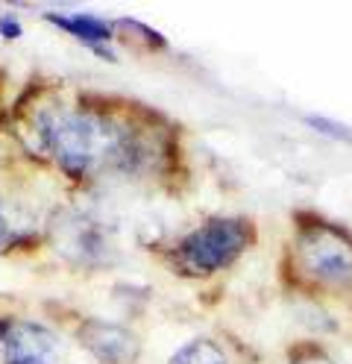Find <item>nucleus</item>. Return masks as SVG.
Wrapping results in <instances>:
<instances>
[{
    "instance_id": "obj_1",
    "label": "nucleus",
    "mask_w": 352,
    "mask_h": 364,
    "mask_svg": "<svg viewBox=\"0 0 352 364\" xmlns=\"http://www.w3.org/2000/svg\"><path fill=\"white\" fill-rule=\"evenodd\" d=\"M38 139L56 165L74 176L132 171L141 144L132 129L91 109H47L38 115Z\"/></svg>"
},
{
    "instance_id": "obj_2",
    "label": "nucleus",
    "mask_w": 352,
    "mask_h": 364,
    "mask_svg": "<svg viewBox=\"0 0 352 364\" xmlns=\"http://www.w3.org/2000/svg\"><path fill=\"white\" fill-rule=\"evenodd\" d=\"M252 241V226L241 218H211L176 244V264L188 277H208L229 267Z\"/></svg>"
},
{
    "instance_id": "obj_3",
    "label": "nucleus",
    "mask_w": 352,
    "mask_h": 364,
    "mask_svg": "<svg viewBox=\"0 0 352 364\" xmlns=\"http://www.w3.org/2000/svg\"><path fill=\"white\" fill-rule=\"evenodd\" d=\"M297 267L317 285L349 288L352 285V238L329 223L302 226L294 241Z\"/></svg>"
},
{
    "instance_id": "obj_4",
    "label": "nucleus",
    "mask_w": 352,
    "mask_h": 364,
    "mask_svg": "<svg viewBox=\"0 0 352 364\" xmlns=\"http://www.w3.org/2000/svg\"><path fill=\"white\" fill-rule=\"evenodd\" d=\"M0 350L6 364H59L62 341L33 321H0Z\"/></svg>"
},
{
    "instance_id": "obj_5",
    "label": "nucleus",
    "mask_w": 352,
    "mask_h": 364,
    "mask_svg": "<svg viewBox=\"0 0 352 364\" xmlns=\"http://www.w3.org/2000/svg\"><path fill=\"white\" fill-rule=\"evenodd\" d=\"M80 341L103 364H132L141 350L138 338L129 329L117 323H106V321H85L80 326Z\"/></svg>"
},
{
    "instance_id": "obj_6",
    "label": "nucleus",
    "mask_w": 352,
    "mask_h": 364,
    "mask_svg": "<svg viewBox=\"0 0 352 364\" xmlns=\"http://www.w3.org/2000/svg\"><path fill=\"white\" fill-rule=\"evenodd\" d=\"M44 21H50L53 27H59V30L70 33L74 38L91 44V48L97 50L100 56L114 59V56L106 50V44L112 41V27H114V24H109V21H103V18H97V15H59V12H47Z\"/></svg>"
},
{
    "instance_id": "obj_7",
    "label": "nucleus",
    "mask_w": 352,
    "mask_h": 364,
    "mask_svg": "<svg viewBox=\"0 0 352 364\" xmlns=\"http://www.w3.org/2000/svg\"><path fill=\"white\" fill-rule=\"evenodd\" d=\"M171 364H229V358L223 355V350L218 344H211L206 338H197V341H188L182 350H176Z\"/></svg>"
},
{
    "instance_id": "obj_8",
    "label": "nucleus",
    "mask_w": 352,
    "mask_h": 364,
    "mask_svg": "<svg viewBox=\"0 0 352 364\" xmlns=\"http://www.w3.org/2000/svg\"><path fill=\"white\" fill-rule=\"evenodd\" d=\"M288 364H335L332 358H329L320 347H311V344H302V347H297L294 353H291V358H288Z\"/></svg>"
},
{
    "instance_id": "obj_9",
    "label": "nucleus",
    "mask_w": 352,
    "mask_h": 364,
    "mask_svg": "<svg viewBox=\"0 0 352 364\" xmlns=\"http://www.w3.org/2000/svg\"><path fill=\"white\" fill-rule=\"evenodd\" d=\"M18 241V226L12 223V218L6 215L4 203H0V253H6V250Z\"/></svg>"
},
{
    "instance_id": "obj_10",
    "label": "nucleus",
    "mask_w": 352,
    "mask_h": 364,
    "mask_svg": "<svg viewBox=\"0 0 352 364\" xmlns=\"http://www.w3.org/2000/svg\"><path fill=\"white\" fill-rule=\"evenodd\" d=\"M309 124H311L314 129H323L326 135H332V139H346V141H352V132H349V129H343V127H338V124H332V121H326V118H309Z\"/></svg>"
},
{
    "instance_id": "obj_11",
    "label": "nucleus",
    "mask_w": 352,
    "mask_h": 364,
    "mask_svg": "<svg viewBox=\"0 0 352 364\" xmlns=\"http://www.w3.org/2000/svg\"><path fill=\"white\" fill-rule=\"evenodd\" d=\"M0 36L4 38H18L21 36V21L6 15V18H0Z\"/></svg>"
}]
</instances>
